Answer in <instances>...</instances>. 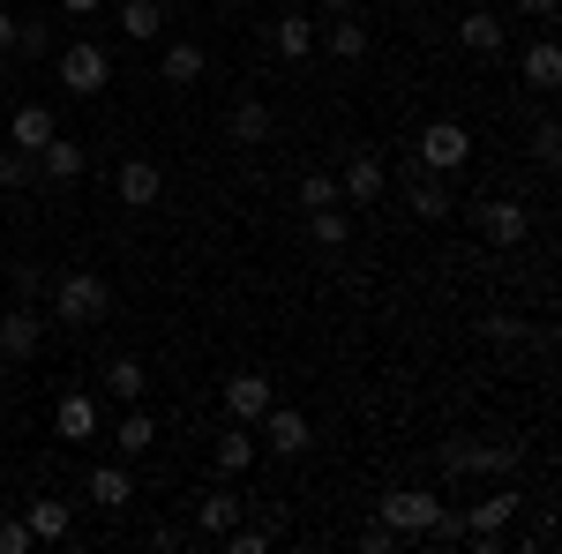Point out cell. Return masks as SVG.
Listing matches in <instances>:
<instances>
[{
	"mask_svg": "<svg viewBox=\"0 0 562 554\" xmlns=\"http://www.w3.org/2000/svg\"><path fill=\"white\" fill-rule=\"evenodd\" d=\"M105 307H113V285H105L98 270H68V278L53 285V323L90 330V323H105Z\"/></svg>",
	"mask_w": 562,
	"mask_h": 554,
	"instance_id": "1",
	"label": "cell"
},
{
	"mask_svg": "<svg viewBox=\"0 0 562 554\" xmlns=\"http://www.w3.org/2000/svg\"><path fill=\"white\" fill-rule=\"evenodd\" d=\"M420 166L442 172V180L465 172L473 166V128H465V121H428V128H420Z\"/></svg>",
	"mask_w": 562,
	"mask_h": 554,
	"instance_id": "2",
	"label": "cell"
},
{
	"mask_svg": "<svg viewBox=\"0 0 562 554\" xmlns=\"http://www.w3.org/2000/svg\"><path fill=\"white\" fill-rule=\"evenodd\" d=\"M60 83H68V98H98V90L113 83V53L98 38H76L60 53Z\"/></svg>",
	"mask_w": 562,
	"mask_h": 554,
	"instance_id": "3",
	"label": "cell"
},
{
	"mask_svg": "<svg viewBox=\"0 0 562 554\" xmlns=\"http://www.w3.org/2000/svg\"><path fill=\"white\" fill-rule=\"evenodd\" d=\"M518 487H495V495H487V502H473V510H465V540H473L480 554H503V524H510V517H518Z\"/></svg>",
	"mask_w": 562,
	"mask_h": 554,
	"instance_id": "4",
	"label": "cell"
},
{
	"mask_svg": "<svg viewBox=\"0 0 562 554\" xmlns=\"http://www.w3.org/2000/svg\"><path fill=\"white\" fill-rule=\"evenodd\" d=\"M435 510H442L435 487H397V495L383 502V532H390V540H420V524H428Z\"/></svg>",
	"mask_w": 562,
	"mask_h": 554,
	"instance_id": "5",
	"label": "cell"
},
{
	"mask_svg": "<svg viewBox=\"0 0 562 554\" xmlns=\"http://www.w3.org/2000/svg\"><path fill=\"white\" fill-rule=\"evenodd\" d=\"M458 45H465V53H480V60H495V53L510 45V31H503V15H495L487 0H473V8L458 15Z\"/></svg>",
	"mask_w": 562,
	"mask_h": 554,
	"instance_id": "6",
	"label": "cell"
},
{
	"mask_svg": "<svg viewBox=\"0 0 562 554\" xmlns=\"http://www.w3.org/2000/svg\"><path fill=\"white\" fill-rule=\"evenodd\" d=\"M278 135V113L262 105V98H233V113H225V143H240V150H262Z\"/></svg>",
	"mask_w": 562,
	"mask_h": 554,
	"instance_id": "7",
	"label": "cell"
},
{
	"mask_svg": "<svg viewBox=\"0 0 562 554\" xmlns=\"http://www.w3.org/2000/svg\"><path fill=\"white\" fill-rule=\"evenodd\" d=\"M307 434H315V427H307L301 405H278V397H270V412H262V442H270L278 457H301V450H307Z\"/></svg>",
	"mask_w": 562,
	"mask_h": 554,
	"instance_id": "8",
	"label": "cell"
},
{
	"mask_svg": "<svg viewBox=\"0 0 562 554\" xmlns=\"http://www.w3.org/2000/svg\"><path fill=\"white\" fill-rule=\"evenodd\" d=\"M38 338H45V323H38V307H31V299L0 315V360H15V368H23V360L38 352Z\"/></svg>",
	"mask_w": 562,
	"mask_h": 554,
	"instance_id": "9",
	"label": "cell"
},
{
	"mask_svg": "<svg viewBox=\"0 0 562 554\" xmlns=\"http://www.w3.org/2000/svg\"><path fill=\"white\" fill-rule=\"evenodd\" d=\"M270 397H278V389H270V375H256V368L225 375V412H233V420H262V412H270Z\"/></svg>",
	"mask_w": 562,
	"mask_h": 554,
	"instance_id": "10",
	"label": "cell"
},
{
	"mask_svg": "<svg viewBox=\"0 0 562 554\" xmlns=\"http://www.w3.org/2000/svg\"><path fill=\"white\" fill-rule=\"evenodd\" d=\"M525 233H532L525 203H480V240H487V248H518Z\"/></svg>",
	"mask_w": 562,
	"mask_h": 554,
	"instance_id": "11",
	"label": "cell"
},
{
	"mask_svg": "<svg viewBox=\"0 0 562 554\" xmlns=\"http://www.w3.org/2000/svg\"><path fill=\"white\" fill-rule=\"evenodd\" d=\"M60 135V121H53V105H15V121H8V143L23 150V158H38L45 143Z\"/></svg>",
	"mask_w": 562,
	"mask_h": 554,
	"instance_id": "12",
	"label": "cell"
},
{
	"mask_svg": "<svg viewBox=\"0 0 562 554\" xmlns=\"http://www.w3.org/2000/svg\"><path fill=\"white\" fill-rule=\"evenodd\" d=\"M53 427H60V442H98V397L90 389H68L53 405Z\"/></svg>",
	"mask_w": 562,
	"mask_h": 554,
	"instance_id": "13",
	"label": "cell"
},
{
	"mask_svg": "<svg viewBox=\"0 0 562 554\" xmlns=\"http://www.w3.org/2000/svg\"><path fill=\"white\" fill-rule=\"evenodd\" d=\"M405 211L413 217H450V188H442V172H428V166H413L405 172Z\"/></svg>",
	"mask_w": 562,
	"mask_h": 554,
	"instance_id": "14",
	"label": "cell"
},
{
	"mask_svg": "<svg viewBox=\"0 0 562 554\" xmlns=\"http://www.w3.org/2000/svg\"><path fill=\"white\" fill-rule=\"evenodd\" d=\"M23 524H31V540H38V547H60V540L76 532V502H53V495H38V502L23 510Z\"/></svg>",
	"mask_w": 562,
	"mask_h": 554,
	"instance_id": "15",
	"label": "cell"
},
{
	"mask_svg": "<svg viewBox=\"0 0 562 554\" xmlns=\"http://www.w3.org/2000/svg\"><path fill=\"white\" fill-rule=\"evenodd\" d=\"M158 188H166L158 158H128V166H121V203H128V211H158Z\"/></svg>",
	"mask_w": 562,
	"mask_h": 554,
	"instance_id": "16",
	"label": "cell"
},
{
	"mask_svg": "<svg viewBox=\"0 0 562 554\" xmlns=\"http://www.w3.org/2000/svg\"><path fill=\"white\" fill-rule=\"evenodd\" d=\"M98 389H105V397H121V405H143V389H150V368H143L135 352H121V360H105Z\"/></svg>",
	"mask_w": 562,
	"mask_h": 554,
	"instance_id": "17",
	"label": "cell"
},
{
	"mask_svg": "<svg viewBox=\"0 0 562 554\" xmlns=\"http://www.w3.org/2000/svg\"><path fill=\"white\" fill-rule=\"evenodd\" d=\"M83 166H90V150H83V143H68V135H53V143L38 150V172L53 180V188H68V180H83Z\"/></svg>",
	"mask_w": 562,
	"mask_h": 554,
	"instance_id": "18",
	"label": "cell"
},
{
	"mask_svg": "<svg viewBox=\"0 0 562 554\" xmlns=\"http://www.w3.org/2000/svg\"><path fill=\"white\" fill-rule=\"evenodd\" d=\"M383 188H390L383 158H352L346 180H338V203H383Z\"/></svg>",
	"mask_w": 562,
	"mask_h": 554,
	"instance_id": "19",
	"label": "cell"
},
{
	"mask_svg": "<svg viewBox=\"0 0 562 554\" xmlns=\"http://www.w3.org/2000/svg\"><path fill=\"white\" fill-rule=\"evenodd\" d=\"M203 68H211V60H203V45H166L158 83H166V90H195V83H203Z\"/></svg>",
	"mask_w": 562,
	"mask_h": 554,
	"instance_id": "20",
	"label": "cell"
},
{
	"mask_svg": "<svg viewBox=\"0 0 562 554\" xmlns=\"http://www.w3.org/2000/svg\"><path fill=\"white\" fill-rule=\"evenodd\" d=\"M113 450H121V457H150V450H158V420H150L143 405H128V420L113 427Z\"/></svg>",
	"mask_w": 562,
	"mask_h": 554,
	"instance_id": "21",
	"label": "cell"
},
{
	"mask_svg": "<svg viewBox=\"0 0 562 554\" xmlns=\"http://www.w3.org/2000/svg\"><path fill=\"white\" fill-rule=\"evenodd\" d=\"M315 45H330L338 60H368V23L360 15H330V31H315Z\"/></svg>",
	"mask_w": 562,
	"mask_h": 554,
	"instance_id": "22",
	"label": "cell"
},
{
	"mask_svg": "<svg viewBox=\"0 0 562 554\" xmlns=\"http://www.w3.org/2000/svg\"><path fill=\"white\" fill-rule=\"evenodd\" d=\"M256 450H262V442L248 434V420H233L225 434H217V472H225V479H233V472H248V465H256Z\"/></svg>",
	"mask_w": 562,
	"mask_h": 554,
	"instance_id": "23",
	"label": "cell"
},
{
	"mask_svg": "<svg viewBox=\"0 0 562 554\" xmlns=\"http://www.w3.org/2000/svg\"><path fill=\"white\" fill-rule=\"evenodd\" d=\"M233 524H240V495H233V487H211V495H203V510H195V532H233Z\"/></svg>",
	"mask_w": 562,
	"mask_h": 554,
	"instance_id": "24",
	"label": "cell"
},
{
	"mask_svg": "<svg viewBox=\"0 0 562 554\" xmlns=\"http://www.w3.org/2000/svg\"><path fill=\"white\" fill-rule=\"evenodd\" d=\"M525 83H532V90H555L562 83V45L555 38L525 45Z\"/></svg>",
	"mask_w": 562,
	"mask_h": 554,
	"instance_id": "25",
	"label": "cell"
},
{
	"mask_svg": "<svg viewBox=\"0 0 562 554\" xmlns=\"http://www.w3.org/2000/svg\"><path fill=\"white\" fill-rule=\"evenodd\" d=\"M128 495H135V479L121 465H90V502H98V510H121Z\"/></svg>",
	"mask_w": 562,
	"mask_h": 554,
	"instance_id": "26",
	"label": "cell"
},
{
	"mask_svg": "<svg viewBox=\"0 0 562 554\" xmlns=\"http://www.w3.org/2000/svg\"><path fill=\"white\" fill-rule=\"evenodd\" d=\"M158 23H166V8H158V0H121V38L150 45V38H158Z\"/></svg>",
	"mask_w": 562,
	"mask_h": 554,
	"instance_id": "27",
	"label": "cell"
},
{
	"mask_svg": "<svg viewBox=\"0 0 562 554\" xmlns=\"http://www.w3.org/2000/svg\"><path fill=\"white\" fill-rule=\"evenodd\" d=\"M307 233H315V248H346V240H352L346 203H323V211H307Z\"/></svg>",
	"mask_w": 562,
	"mask_h": 554,
	"instance_id": "28",
	"label": "cell"
},
{
	"mask_svg": "<svg viewBox=\"0 0 562 554\" xmlns=\"http://www.w3.org/2000/svg\"><path fill=\"white\" fill-rule=\"evenodd\" d=\"M525 465V442H473V472H495V479H510Z\"/></svg>",
	"mask_w": 562,
	"mask_h": 554,
	"instance_id": "29",
	"label": "cell"
},
{
	"mask_svg": "<svg viewBox=\"0 0 562 554\" xmlns=\"http://www.w3.org/2000/svg\"><path fill=\"white\" fill-rule=\"evenodd\" d=\"M278 53H285V60H307V53H315V23H307V15H278Z\"/></svg>",
	"mask_w": 562,
	"mask_h": 554,
	"instance_id": "30",
	"label": "cell"
},
{
	"mask_svg": "<svg viewBox=\"0 0 562 554\" xmlns=\"http://www.w3.org/2000/svg\"><path fill=\"white\" fill-rule=\"evenodd\" d=\"M420 540H428V547H450V540H465V510H450V502H442V510L420 524Z\"/></svg>",
	"mask_w": 562,
	"mask_h": 554,
	"instance_id": "31",
	"label": "cell"
},
{
	"mask_svg": "<svg viewBox=\"0 0 562 554\" xmlns=\"http://www.w3.org/2000/svg\"><path fill=\"white\" fill-rule=\"evenodd\" d=\"M31 180H38V158H23V150L8 143V150H0V188H31Z\"/></svg>",
	"mask_w": 562,
	"mask_h": 554,
	"instance_id": "32",
	"label": "cell"
},
{
	"mask_svg": "<svg viewBox=\"0 0 562 554\" xmlns=\"http://www.w3.org/2000/svg\"><path fill=\"white\" fill-rule=\"evenodd\" d=\"M480 338L487 344H525V323L518 315H480Z\"/></svg>",
	"mask_w": 562,
	"mask_h": 554,
	"instance_id": "33",
	"label": "cell"
},
{
	"mask_svg": "<svg viewBox=\"0 0 562 554\" xmlns=\"http://www.w3.org/2000/svg\"><path fill=\"white\" fill-rule=\"evenodd\" d=\"M15 53H53V23H38V15L23 23V15H15Z\"/></svg>",
	"mask_w": 562,
	"mask_h": 554,
	"instance_id": "34",
	"label": "cell"
},
{
	"mask_svg": "<svg viewBox=\"0 0 562 554\" xmlns=\"http://www.w3.org/2000/svg\"><path fill=\"white\" fill-rule=\"evenodd\" d=\"M323 203H338V180H330V172H307L301 180V211H323Z\"/></svg>",
	"mask_w": 562,
	"mask_h": 554,
	"instance_id": "35",
	"label": "cell"
},
{
	"mask_svg": "<svg viewBox=\"0 0 562 554\" xmlns=\"http://www.w3.org/2000/svg\"><path fill=\"white\" fill-rule=\"evenodd\" d=\"M38 540H31V524L23 517H0V554H31Z\"/></svg>",
	"mask_w": 562,
	"mask_h": 554,
	"instance_id": "36",
	"label": "cell"
},
{
	"mask_svg": "<svg viewBox=\"0 0 562 554\" xmlns=\"http://www.w3.org/2000/svg\"><path fill=\"white\" fill-rule=\"evenodd\" d=\"M532 158H540V166H555V158H562V128H555V121L532 128Z\"/></svg>",
	"mask_w": 562,
	"mask_h": 554,
	"instance_id": "37",
	"label": "cell"
},
{
	"mask_svg": "<svg viewBox=\"0 0 562 554\" xmlns=\"http://www.w3.org/2000/svg\"><path fill=\"white\" fill-rule=\"evenodd\" d=\"M217 547H225V554H262V547H270V532H240V524H233V532H217Z\"/></svg>",
	"mask_w": 562,
	"mask_h": 554,
	"instance_id": "38",
	"label": "cell"
},
{
	"mask_svg": "<svg viewBox=\"0 0 562 554\" xmlns=\"http://www.w3.org/2000/svg\"><path fill=\"white\" fill-rule=\"evenodd\" d=\"M8 285H15V299H38V262H15Z\"/></svg>",
	"mask_w": 562,
	"mask_h": 554,
	"instance_id": "39",
	"label": "cell"
},
{
	"mask_svg": "<svg viewBox=\"0 0 562 554\" xmlns=\"http://www.w3.org/2000/svg\"><path fill=\"white\" fill-rule=\"evenodd\" d=\"M518 15H532V23H548V15H555V0H518Z\"/></svg>",
	"mask_w": 562,
	"mask_h": 554,
	"instance_id": "40",
	"label": "cell"
},
{
	"mask_svg": "<svg viewBox=\"0 0 562 554\" xmlns=\"http://www.w3.org/2000/svg\"><path fill=\"white\" fill-rule=\"evenodd\" d=\"M8 53H15V15L0 8V60H8Z\"/></svg>",
	"mask_w": 562,
	"mask_h": 554,
	"instance_id": "41",
	"label": "cell"
},
{
	"mask_svg": "<svg viewBox=\"0 0 562 554\" xmlns=\"http://www.w3.org/2000/svg\"><path fill=\"white\" fill-rule=\"evenodd\" d=\"M323 15H360V0H323Z\"/></svg>",
	"mask_w": 562,
	"mask_h": 554,
	"instance_id": "42",
	"label": "cell"
},
{
	"mask_svg": "<svg viewBox=\"0 0 562 554\" xmlns=\"http://www.w3.org/2000/svg\"><path fill=\"white\" fill-rule=\"evenodd\" d=\"M60 8H68V15H98L105 0H60Z\"/></svg>",
	"mask_w": 562,
	"mask_h": 554,
	"instance_id": "43",
	"label": "cell"
},
{
	"mask_svg": "<svg viewBox=\"0 0 562 554\" xmlns=\"http://www.w3.org/2000/svg\"><path fill=\"white\" fill-rule=\"evenodd\" d=\"M0 517H8V502H0Z\"/></svg>",
	"mask_w": 562,
	"mask_h": 554,
	"instance_id": "44",
	"label": "cell"
}]
</instances>
